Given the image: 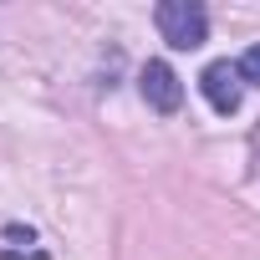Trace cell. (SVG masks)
Wrapping results in <instances>:
<instances>
[{
  "label": "cell",
  "mask_w": 260,
  "mask_h": 260,
  "mask_svg": "<svg viewBox=\"0 0 260 260\" xmlns=\"http://www.w3.org/2000/svg\"><path fill=\"white\" fill-rule=\"evenodd\" d=\"M153 21H158V36L174 51H194V46L209 41V16H204L199 0H164L153 11Z\"/></svg>",
  "instance_id": "obj_1"
},
{
  "label": "cell",
  "mask_w": 260,
  "mask_h": 260,
  "mask_svg": "<svg viewBox=\"0 0 260 260\" xmlns=\"http://www.w3.org/2000/svg\"><path fill=\"white\" fill-rule=\"evenodd\" d=\"M199 92L209 97V107L219 117L240 112V97H245V77H240V61H209L199 72Z\"/></svg>",
  "instance_id": "obj_2"
},
{
  "label": "cell",
  "mask_w": 260,
  "mask_h": 260,
  "mask_svg": "<svg viewBox=\"0 0 260 260\" xmlns=\"http://www.w3.org/2000/svg\"><path fill=\"white\" fill-rule=\"evenodd\" d=\"M138 92H143V102L153 112H179V102H184V82H179V72L169 61H148L138 72Z\"/></svg>",
  "instance_id": "obj_3"
},
{
  "label": "cell",
  "mask_w": 260,
  "mask_h": 260,
  "mask_svg": "<svg viewBox=\"0 0 260 260\" xmlns=\"http://www.w3.org/2000/svg\"><path fill=\"white\" fill-rule=\"evenodd\" d=\"M240 77H245V87H260V41L240 56Z\"/></svg>",
  "instance_id": "obj_4"
},
{
  "label": "cell",
  "mask_w": 260,
  "mask_h": 260,
  "mask_svg": "<svg viewBox=\"0 0 260 260\" xmlns=\"http://www.w3.org/2000/svg\"><path fill=\"white\" fill-rule=\"evenodd\" d=\"M6 240H16V245H31V240H36V235H31V230H26V224H11V230H6Z\"/></svg>",
  "instance_id": "obj_5"
},
{
  "label": "cell",
  "mask_w": 260,
  "mask_h": 260,
  "mask_svg": "<svg viewBox=\"0 0 260 260\" xmlns=\"http://www.w3.org/2000/svg\"><path fill=\"white\" fill-rule=\"evenodd\" d=\"M255 158H260V127H255Z\"/></svg>",
  "instance_id": "obj_6"
}]
</instances>
